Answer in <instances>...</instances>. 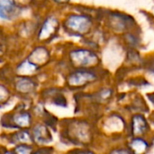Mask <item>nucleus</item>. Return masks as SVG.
Listing matches in <instances>:
<instances>
[{"label": "nucleus", "instance_id": "nucleus-3", "mask_svg": "<svg viewBox=\"0 0 154 154\" xmlns=\"http://www.w3.org/2000/svg\"><path fill=\"white\" fill-rule=\"evenodd\" d=\"M92 25L93 21L87 14L69 12L61 16V31L69 36L85 37L90 32Z\"/></svg>", "mask_w": 154, "mask_h": 154}, {"label": "nucleus", "instance_id": "nucleus-4", "mask_svg": "<svg viewBox=\"0 0 154 154\" xmlns=\"http://www.w3.org/2000/svg\"><path fill=\"white\" fill-rule=\"evenodd\" d=\"M68 61L73 69H89L97 62V56L91 50L74 48L68 51Z\"/></svg>", "mask_w": 154, "mask_h": 154}, {"label": "nucleus", "instance_id": "nucleus-8", "mask_svg": "<svg viewBox=\"0 0 154 154\" xmlns=\"http://www.w3.org/2000/svg\"><path fill=\"white\" fill-rule=\"evenodd\" d=\"M42 70V68L31 61L25 55L20 58L13 68L14 75L22 77H36Z\"/></svg>", "mask_w": 154, "mask_h": 154}, {"label": "nucleus", "instance_id": "nucleus-2", "mask_svg": "<svg viewBox=\"0 0 154 154\" xmlns=\"http://www.w3.org/2000/svg\"><path fill=\"white\" fill-rule=\"evenodd\" d=\"M41 14L42 12L30 14L18 20L13 25L7 27L9 33H11L25 48L35 42Z\"/></svg>", "mask_w": 154, "mask_h": 154}, {"label": "nucleus", "instance_id": "nucleus-6", "mask_svg": "<svg viewBox=\"0 0 154 154\" xmlns=\"http://www.w3.org/2000/svg\"><path fill=\"white\" fill-rule=\"evenodd\" d=\"M25 11L19 8L13 0H0V23L9 27L26 16Z\"/></svg>", "mask_w": 154, "mask_h": 154}, {"label": "nucleus", "instance_id": "nucleus-16", "mask_svg": "<svg viewBox=\"0 0 154 154\" xmlns=\"http://www.w3.org/2000/svg\"><path fill=\"white\" fill-rule=\"evenodd\" d=\"M48 5L50 7L58 9L59 7H65L67 6L71 0H46Z\"/></svg>", "mask_w": 154, "mask_h": 154}, {"label": "nucleus", "instance_id": "nucleus-19", "mask_svg": "<svg viewBox=\"0 0 154 154\" xmlns=\"http://www.w3.org/2000/svg\"><path fill=\"white\" fill-rule=\"evenodd\" d=\"M7 27L0 23V39L3 38L6 33H7Z\"/></svg>", "mask_w": 154, "mask_h": 154}, {"label": "nucleus", "instance_id": "nucleus-15", "mask_svg": "<svg viewBox=\"0 0 154 154\" xmlns=\"http://www.w3.org/2000/svg\"><path fill=\"white\" fill-rule=\"evenodd\" d=\"M131 149L134 154H144L148 150V143L141 138H136L132 141Z\"/></svg>", "mask_w": 154, "mask_h": 154}, {"label": "nucleus", "instance_id": "nucleus-17", "mask_svg": "<svg viewBox=\"0 0 154 154\" xmlns=\"http://www.w3.org/2000/svg\"><path fill=\"white\" fill-rule=\"evenodd\" d=\"M32 146L28 144H18L14 148V152L16 154H32Z\"/></svg>", "mask_w": 154, "mask_h": 154}, {"label": "nucleus", "instance_id": "nucleus-12", "mask_svg": "<svg viewBox=\"0 0 154 154\" xmlns=\"http://www.w3.org/2000/svg\"><path fill=\"white\" fill-rule=\"evenodd\" d=\"M32 140L37 144H46L51 142V134L48 127L44 125H36L32 129Z\"/></svg>", "mask_w": 154, "mask_h": 154}, {"label": "nucleus", "instance_id": "nucleus-21", "mask_svg": "<svg viewBox=\"0 0 154 154\" xmlns=\"http://www.w3.org/2000/svg\"><path fill=\"white\" fill-rule=\"evenodd\" d=\"M4 154H16L14 152H10V151H5Z\"/></svg>", "mask_w": 154, "mask_h": 154}, {"label": "nucleus", "instance_id": "nucleus-10", "mask_svg": "<svg viewBox=\"0 0 154 154\" xmlns=\"http://www.w3.org/2000/svg\"><path fill=\"white\" fill-rule=\"evenodd\" d=\"M13 2L19 8L30 14L42 12L47 7H50L46 0H13Z\"/></svg>", "mask_w": 154, "mask_h": 154}, {"label": "nucleus", "instance_id": "nucleus-13", "mask_svg": "<svg viewBox=\"0 0 154 154\" xmlns=\"http://www.w3.org/2000/svg\"><path fill=\"white\" fill-rule=\"evenodd\" d=\"M132 129L134 135H141L145 134L148 129L147 121L140 115L134 116L132 120Z\"/></svg>", "mask_w": 154, "mask_h": 154}, {"label": "nucleus", "instance_id": "nucleus-7", "mask_svg": "<svg viewBox=\"0 0 154 154\" xmlns=\"http://www.w3.org/2000/svg\"><path fill=\"white\" fill-rule=\"evenodd\" d=\"M96 74L89 69H74L67 76V84L73 88H78L96 80Z\"/></svg>", "mask_w": 154, "mask_h": 154}, {"label": "nucleus", "instance_id": "nucleus-14", "mask_svg": "<svg viewBox=\"0 0 154 154\" xmlns=\"http://www.w3.org/2000/svg\"><path fill=\"white\" fill-rule=\"evenodd\" d=\"M11 143L14 144H28L32 140V135L26 130H21L12 134Z\"/></svg>", "mask_w": 154, "mask_h": 154}, {"label": "nucleus", "instance_id": "nucleus-9", "mask_svg": "<svg viewBox=\"0 0 154 154\" xmlns=\"http://www.w3.org/2000/svg\"><path fill=\"white\" fill-rule=\"evenodd\" d=\"M14 86L16 91L23 94L32 93L37 87V80L35 77H22L14 76Z\"/></svg>", "mask_w": 154, "mask_h": 154}, {"label": "nucleus", "instance_id": "nucleus-20", "mask_svg": "<svg viewBox=\"0 0 154 154\" xmlns=\"http://www.w3.org/2000/svg\"><path fill=\"white\" fill-rule=\"evenodd\" d=\"M78 154H93L92 152H84V151H82V152H79Z\"/></svg>", "mask_w": 154, "mask_h": 154}, {"label": "nucleus", "instance_id": "nucleus-11", "mask_svg": "<svg viewBox=\"0 0 154 154\" xmlns=\"http://www.w3.org/2000/svg\"><path fill=\"white\" fill-rule=\"evenodd\" d=\"M10 124L14 129H25L32 124V116L26 111H18L14 113L10 117Z\"/></svg>", "mask_w": 154, "mask_h": 154}, {"label": "nucleus", "instance_id": "nucleus-5", "mask_svg": "<svg viewBox=\"0 0 154 154\" xmlns=\"http://www.w3.org/2000/svg\"><path fill=\"white\" fill-rule=\"evenodd\" d=\"M25 56L40 68L43 69L51 61L52 51L50 44L32 42L25 49Z\"/></svg>", "mask_w": 154, "mask_h": 154}, {"label": "nucleus", "instance_id": "nucleus-18", "mask_svg": "<svg viewBox=\"0 0 154 154\" xmlns=\"http://www.w3.org/2000/svg\"><path fill=\"white\" fill-rule=\"evenodd\" d=\"M8 93L9 92H8L7 88L4 85L0 84V103L8 97Z\"/></svg>", "mask_w": 154, "mask_h": 154}, {"label": "nucleus", "instance_id": "nucleus-1", "mask_svg": "<svg viewBox=\"0 0 154 154\" xmlns=\"http://www.w3.org/2000/svg\"><path fill=\"white\" fill-rule=\"evenodd\" d=\"M61 31V15L58 9L47 7L41 14L40 23L35 36V42L51 44L58 39Z\"/></svg>", "mask_w": 154, "mask_h": 154}]
</instances>
